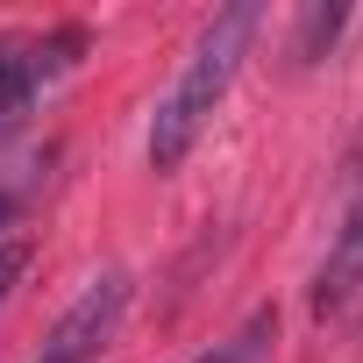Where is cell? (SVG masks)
Returning <instances> with one entry per match:
<instances>
[{"mask_svg": "<svg viewBox=\"0 0 363 363\" xmlns=\"http://www.w3.org/2000/svg\"><path fill=\"white\" fill-rule=\"evenodd\" d=\"M250 36H257V8H250V0L221 8L193 36L186 65H178V79H171V93L157 100V121H150V171H178L193 157L200 128L214 121V107L228 100V86H235V72L250 57Z\"/></svg>", "mask_w": 363, "mask_h": 363, "instance_id": "6da1fadb", "label": "cell"}, {"mask_svg": "<svg viewBox=\"0 0 363 363\" xmlns=\"http://www.w3.org/2000/svg\"><path fill=\"white\" fill-rule=\"evenodd\" d=\"M121 313H128V271H100V278L57 313V328H50V342H43L36 363H100V349L114 342Z\"/></svg>", "mask_w": 363, "mask_h": 363, "instance_id": "7a4b0ae2", "label": "cell"}, {"mask_svg": "<svg viewBox=\"0 0 363 363\" xmlns=\"http://www.w3.org/2000/svg\"><path fill=\"white\" fill-rule=\"evenodd\" d=\"M86 57V29H43V36H8L0 43V121L22 114L50 79H65L72 65Z\"/></svg>", "mask_w": 363, "mask_h": 363, "instance_id": "3957f363", "label": "cell"}, {"mask_svg": "<svg viewBox=\"0 0 363 363\" xmlns=\"http://www.w3.org/2000/svg\"><path fill=\"white\" fill-rule=\"evenodd\" d=\"M356 292H363V200H356V207H349V221L335 228V242H328V257H320V271H313L306 306L328 320V313H342Z\"/></svg>", "mask_w": 363, "mask_h": 363, "instance_id": "277c9868", "label": "cell"}, {"mask_svg": "<svg viewBox=\"0 0 363 363\" xmlns=\"http://www.w3.org/2000/svg\"><path fill=\"white\" fill-rule=\"evenodd\" d=\"M271 342H278V313L264 306V313H250L228 342H214L200 363H264V356H271Z\"/></svg>", "mask_w": 363, "mask_h": 363, "instance_id": "5b68a950", "label": "cell"}, {"mask_svg": "<svg viewBox=\"0 0 363 363\" xmlns=\"http://www.w3.org/2000/svg\"><path fill=\"white\" fill-rule=\"evenodd\" d=\"M342 29H349V8H306V15H299V36H292V57H299V65L328 57Z\"/></svg>", "mask_w": 363, "mask_h": 363, "instance_id": "8992f818", "label": "cell"}, {"mask_svg": "<svg viewBox=\"0 0 363 363\" xmlns=\"http://www.w3.org/2000/svg\"><path fill=\"white\" fill-rule=\"evenodd\" d=\"M22 271H29V242L8 235V242H0V306H8V292L22 285Z\"/></svg>", "mask_w": 363, "mask_h": 363, "instance_id": "52a82bcc", "label": "cell"}, {"mask_svg": "<svg viewBox=\"0 0 363 363\" xmlns=\"http://www.w3.org/2000/svg\"><path fill=\"white\" fill-rule=\"evenodd\" d=\"M8 214H15V200H8V193H0V221H8Z\"/></svg>", "mask_w": 363, "mask_h": 363, "instance_id": "ba28073f", "label": "cell"}]
</instances>
